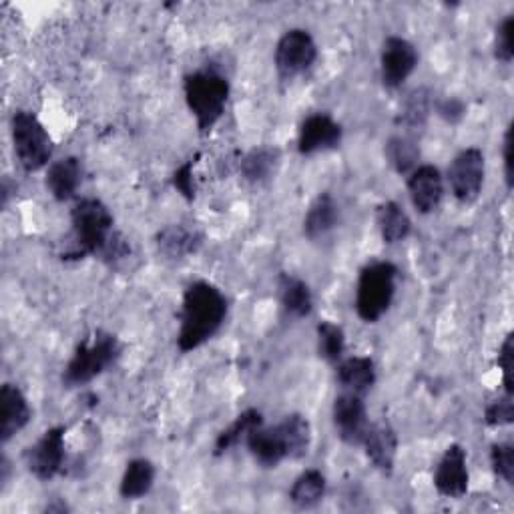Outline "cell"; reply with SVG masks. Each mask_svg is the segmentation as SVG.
I'll use <instances>...</instances> for the list:
<instances>
[{
  "label": "cell",
  "mask_w": 514,
  "mask_h": 514,
  "mask_svg": "<svg viewBox=\"0 0 514 514\" xmlns=\"http://www.w3.org/2000/svg\"><path fill=\"white\" fill-rule=\"evenodd\" d=\"M227 316V300L209 282H195L183 294L177 348L187 354L209 342Z\"/></svg>",
  "instance_id": "1"
},
{
  "label": "cell",
  "mask_w": 514,
  "mask_h": 514,
  "mask_svg": "<svg viewBox=\"0 0 514 514\" xmlns=\"http://www.w3.org/2000/svg\"><path fill=\"white\" fill-rule=\"evenodd\" d=\"M113 215L97 197H83L71 209V245L61 253L65 262L83 260L87 255H99L113 235Z\"/></svg>",
  "instance_id": "2"
},
{
  "label": "cell",
  "mask_w": 514,
  "mask_h": 514,
  "mask_svg": "<svg viewBox=\"0 0 514 514\" xmlns=\"http://www.w3.org/2000/svg\"><path fill=\"white\" fill-rule=\"evenodd\" d=\"M121 352L123 344L115 334L97 330L75 348V354L63 372V384L67 388H79L93 382L117 364Z\"/></svg>",
  "instance_id": "3"
},
{
  "label": "cell",
  "mask_w": 514,
  "mask_h": 514,
  "mask_svg": "<svg viewBox=\"0 0 514 514\" xmlns=\"http://www.w3.org/2000/svg\"><path fill=\"white\" fill-rule=\"evenodd\" d=\"M185 103L197 121L201 133L211 131L225 113L229 99V81L217 71H195L183 81Z\"/></svg>",
  "instance_id": "4"
},
{
  "label": "cell",
  "mask_w": 514,
  "mask_h": 514,
  "mask_svg": "<svg viewBox=\"0 0 514 514\" xmlns=\"http://www.w3.org/2000/svg\"><path fill=\"white\" fill-rule=\"evenodd\" d=\"M398 268L390 262L368 264L356 286V314L366 324H376L392 306L396 296Z\"/></svg>",
  "instance_id": "5"
},
{
  "label": "cell",
  "mask_w": 514,
  "mask_h": 514,
  "mask_svg": "<svg viewBox=\"0 0 514 514\" xmlns=\"http://www.w3.org/2000/svg\"><path fill=\"white\" fill-rule=\"evenodd\" d=\"M11 135L15 155L25 171L35 173L49 165L55 143L45 125L37 119V115L29 111H15L11 119Z\"/></svg>",
  "instance_id": "6"
},
{
  "label": "cell",
  "mask_w": 514,
  "mask_h": 514,
  "mask_svg": "<svg viewBox=\"0 0 514 514\" xmlns=\"http://www.w3.org/2000/svg\"><path fill=\"white\" fill-rule=\"evenodd\" d=\"M276 71L280 79L292 81L294 77L312 69L318 59V45L304 29H292L276 45Z\"/></svg>",
  "instance_id": "7"
},
{
  "label": "cell",
  "mask_w": 514,
  "mask_h": 514,
  "mask_svg": "<svg viewBox=\"0 0 514 514\" xmlns=\"http://www.w3.org/2000/svg\"><path fill=\"white\" fill-rule=\"evenodd\" d=\"M484 153L478 147L462 149L448 167V183L456 201L468 205L474 203L484 185Z\"/></svg>",
  "instance_id": "8"
},
{
  "label": "cell",
  "mask_w": 514,
  "mask_h": 514,
  "mask_svg": "<svg viewBox=\"0 0 514 514\" xmlns=\"http://www.w3.org/2000/svg\"><path fill=\"white\" fill-rule=\"evenodd\" d=\"M65 436L67 428L65 426H55L49 428L27 452V468L31 470L33 476L39 480L47 482L53 480L57 474L63 472L67 452H65Z\"/></svg>",
  "instance_id": "9"
},
{
  "label": "cell",
  "mask_w": 514,
  "mask_h": 514,
  "mask_svg": "<svg viewBox=\"0 0 514 514\" xmlns=\"http://www.w3.org/2000/svg\"><path fill=\"white\" fill-rule=\"evenodd\" d=\"M416 47L402 37H388L380 53V73L386 89H400L418 67Z\"/></svg>",
  "instance_id": "10"
},
{
  "label": "cell",
  "mask_w": 514,
  "mask_h": 514,
  "mask_svg": "<svg viewBox=\"0 0 514 514\" xmlns=\"http://www.w3.org/2000/svg\"><path fill=\"white\" fill-rule=\"evenodd\" d=\"M332 418L342 442L350 446H362V440L370 428L364 398L354 392H344L334 400Z\"/></svg>",
  "instance_id": "11"
},
{
  "label": "cell",
  "mask_w": 514,
  "mask_h": 514,
  "mask_svg": "<svg viewBox=\"0 0 514 514\" xmlns=\"http://www.w3.org/2000/svg\"><path fill=\"white\" fill-rule=\"evenodd\" d=\"M344 137L342 125L328 113H314L300 125L298 151L302 155H314L340 147Z\"/></svg>",
  "instance_id": "12"
},
{
  "label": "cell",
  "mask_w": 514,
  "mask_h": 514,
  "mask_svg": "<svg viewBox=\"0 0 514 514\" xmlns=\"http://www.w3.org/2000/svg\"><path fill=\"white\" fill-rule=\"evenodd\" d=\"M466 450L460 444H450L434 470V486L446 498H462L468 492Z\"/></svg>",
  "instance_id": "13"
},
{
  "label": "cell",
  "mask_w": 514,
  "mask_h": 514,
  "mask_svg": "<svg viewBox=\"0 0 514 514\" xmlns=\"http://www.w3.org/2000/svg\"><path fill=\"white\" fill-rule=\"evenodd\" d=\"M205 241L203 231L191 223H171L157 231L155 245L161 255L171 262L185 260L189 255H195Z\"/></svg>",
  "instance_id": "14"
},
{
  "label": "cell",
  "mask_w": 514,
  "mask_h": 514,
  "mask_svg": "<svg viewBox=\"0 0 514 514\" xmlns=\"http://www.w3.org/2000/svg\"><path fill=\"white\" fill-rule=\"evenodd\" d=\"M408 195L414 209L422 215H428L438 209L444 197V179L438 167L420 165L408 177Z\"/></svg>",
  "instance_id": "15"
},
{
  "label": "cell",
  "mask_w": 514,
  "mask_h": 514,
  "mask_svg": "<svg viewBox=\"0 0 514 514\" xmlns=\"http://www.w3.org/2000/svg\"><path fill=\"white\" fill-rule=\"evenodd\" d=\"M33 418V410L29 406L27 396L15 384H3L0 388V440L9 442Z\"/></svg>",
  "instance_id": "16"
},
{
  "label": "cell",
  "mask_w": 514,
  "mask_h": 514,
  "mask_svg": "<svg viewBox=\"0 0 514 514\" xmlns=\"http://www.w3.org/2000/svg\"><path fill=\"white\" fill-rule=\"evenodd\" d=\"M362 446L376 470H380L382 474H392L398 454V436L388 422L370 424Z\"/></svg>",
  "instance_id": "17"
},
{
  "label": "cell",
  "mask_w": 514,
  "mask_h": 514,
  "mask_svg": "<svg viewBox=\"0 0 514 514\" xmlns=\"http://www.w3.org/2000/svg\"><path fill=\"white\" fill-rule=\"evenodd\" d=\"M245 444H247L251 456L255 458V462L266 466V468H276L284 460L290 458L284 436H282V430H280L278 424L272 426V428H266L264 424L253 428L247 434Z\"/></svg>",
  "instance_id": "18"
},
{
  "label": "cell",
  "mask_w": 514,
  "mask_h": 514,
  "mask_svg": "<svg viewBox=\"0 0 514 514\" xmlns=\"http://www.w3.org/2000/svg\"><path fill=\"white\" fill-rule=\"evenodd\" d=\"M83 163L79 157L55 161L47 171V189L57 201H69L77 195L83 183Z\"/></svg>",
  "instance_id": "19"
},
{
  "label": "cell",
  "mask_w": 514,
  "mask_h": 514,
  "mask_svg": "<svg viewBox=\"0 0 514 514\" xmlns=\"http://www.w3.org/2000/svg\"><path fill=\"white\" fill-rule=\"evenodd\" d=\"M282 153L276 147H253L239 161L241 177L251 185H262L270 181L280 165Z\"/></svg>",
  "instance_id": "20"
},
{
  "label": "cell",
  "mask_w": 514,
  "mask_h": 514,
  "mask_svg": "<svg viewBox=\"0 0 514 514\" xmlns=\"http://www.w3.org/2000/svg\"><path fill=\"white\" fill-rule=\"evenodd\" d=\"M336 366L338 382L342 384V388H346V392L364 396L376 384V364L368 356H352L340 360Z\"/></svg>",
  "instance_id": "21"
},
{
  "label": "cell",
  "mask_w": 514,
  "mask_h": 514,
  "mask_svg": "<svg viewBox=\"0 0 514 514\" xmlns=\"http://www.w3.org/2000/svg\"><path fill=\"white\" fill-rule=\"evenodd\" d=\"M338 219H340V207L336 199L330 193H320L312 201L304 217V235L312 241H318L338 225Z\"/></svg>",
  "instance_id": "22"
},
{
  "label": "cell",
  "mask_w": 514,
  "mask_h": 514,
  "mask_svg": "<svg viewBox=\"0 0 514 514\" xmlns=\"http://www.w3.org/2000/svg\"><path fill=\"white\" fill-rule=\"evenodd\" d=\"M278 290H280V300L288 316L292 318H308L314 310V296L310 286L292 276V274H282L278 278Z\"/></svg>",
  "instance_id": "23"
},
{
  "label": "cell",
  "mask_w": 514,
  "mask_h": 514,
  "mask_svg": "<svg viewBox=\"0 0 514 514\" xmlns=\"http://www.w3.org/2000/svg\"><path fill=\"white\" fill-rule=\"evenodd\" d=\"M155 482V466L147 458H135L127 464L121 484H119V494L125 500H137L149 494Z\"/></svg>",
  "instance_id": "24"
},
{
  "label": "cell",
  "mask_w": 514,
  "mask_h": 514,
  "mask_svg": "<svg viewBox=\"0 0 514 514\" xmlns=\"http://www.w3.org/2000/svg\"><path fill=\"white\" fill-rule=\"evenodd\" d=\"M376 223L384 243L394 245L404 241L412 231V221L396 201H386L376 209Z\"/></svg>",
  "instance_id": "25"
},
{
  "label": "cell",
  "mask_w": 514,
  "mask_h": 514,
  "mask_svg": "<svg viewBox=\"0 0 514 514\" xmlns=\"http://www.w3.org/2000/svg\"><path fill=\"white\" fill-rule=\"evenodd\" d=\"M324 496H326V476L316 468L304 470L296 478V482L290 490V500L300 510L318 506L324 500Z\"/></svg>",
  "instance_id": "26"
},
{
  "label": "cell",
  "mask_w": 514,
  "mask_h": 514,
  "mask_svg": "<svg viewBox=\"0 0 514 514\" xmlns=\"http://www.w3.org/2000/svg\"><path fill=\"white\" fill-rule=\"evenodd\" d=\"M290 460H300L310 452L312 446V426L302 414H288L280 424Z\"/></svg>",
  "instance_id": "27"
},
{
  "label": "cell",
  "mask_w": 514,
  "mask_h": 514,
  "mask_svg": "<svg viewBox=\"0 0 514 514\" xmlns=\"http://www.w3.org/2000/svg\"><path fill=\"white\" fill-rule=\"evenodd\" d=\"M262 424H264V416H262L260 410L249 408V410L241 412V414L217 436L215 448H213V450H215V456H221V454H225L227 450H231L233 446H237L241 440L247 438V434H249L253 428L262 426Z\"/></svg>",
  "instance_id": "28"
},
{
  "label": "cell",
  "mask_w": 514,
  "mask_h": 514,
  "mask_svg": "<svg viewBox=\"0 0 514 514\" xmlns=\"http://www.w3.org/2000/svg\"><path fill=\"white\" fill-rule=\"evenodd\" d=\"M418 157H420V149H418L416 141L410 137L396 135L386 145V159L394 167V171L400 175L412 173L416 169Z\"/></svg>",
  "instance_id": "29"
},
{
  "label": "cell",
  "mask_w": 514,
  "mask_h": 514,
  "mask_svg": "<svg viewBox=\"0 0 514 514\" xmlns=\"http://www.w3.org/2000/svg\"><path fill=\"white\" fill-rule=\"evenodd\" d=\"M318 352L328 364H338L346 352V334L334 322L318 324Z\"/></svg>",
  "instance_id": "30"
},
{
  "label": "cell",
  "mask_w": 514,
  "mask_h": 514,
  "mask_svg": "<svg viewBox=\"0 0 514 514\" xmlns=\"http://www.w3.org/2000/svg\"><path fill=\"white\" fill-rule=\"evenodd\" d=\"M430 113V95L424 89H418L414 93L408 95V99L404 101L402 113H400V123L408 129H420Z\"/></svg>",
  "instance_id": "31"
},
{
  "label": "cell",
  "mask_w": 514,
  "mask_h": 514,
  "mask_svg": "<svg viewBox=\"0 0 514 514\" xmlns=\"http://www.w3.org/2000/svg\"><path fill=\"white\" fill-rule=\"evenodd\" d=\"M490 464L494 474L506 484L514 482V446L510 442H500L490 448Z\"/></svg>",
  "instance_id": "32"
},
{
  "label": "cell",
  "mask_w": 514,
  "mask_h": 514,
  "mask_svg": "<svg viewBox=\"0 0 514 514\" xmlns=\"http://www.w3.org/2000/svg\"><path fill=\"white\" fill-rule=\"evenodd\" d=\"M512 31H514V17L508 15L496 29L494 39V59L500 63H510L514 57L512 49Z\"/></svg>",
  "instance_id": "33"
},
{
  "label": "cell",
  "mask_w": 514,
  "mask_h": 514,
  "mask_svg": "<svg viewBox=\"0 0 514 514\" xmlns=\"http://www.w3.org/2000/svg\"><path fill=\"white\" fill-rule=\"evenodd\" d=\"M512 420H514V406H512V396L508 394L494 400L484 410L486 426H508L512 424Z\"/></svg>",
  "instance_id": "34"
},
{
  "label": "cell",
  "mask_w": 514,
  "mask_h": 514,
  "mask_svg": "<svg viewBox=\"0 0 514 514\" xmlns=\"http://www.w3.org/2000/svg\"><path fill=\"white\" fill-rule=\"evenodd\" d=\"M512 366H514V334L510 332L498 352V368L502 370L504 394L512 396Z\"/></svg>",
  "instance_id": "35"
},
{
  "label": "cell",
  "mask_w": 514,
  "mask_h": 514,
  "mask_svg": "<svg viewBox=\"0 0 514 514\" xmlns=\"http://www.w3.org/2000/svg\"><path fill=\"white\" fill-rule=\"evenodd\" d=\"M129 253H131V245H129V241H127L121 233L113 231V235L109 237V241H107V243H105V247L101 249L99 257H101V260H103L105 264L115 266V264L123 262L125 257H129Z\"/></svg>",
  "instance_id": "36"
},
{
  "label": "cell",
  "mask_w": 514,
  "mask_h": 514,
  "mask_svg": "<svg viewBox=\"0 0 514 514\" xmlns=\"http://www.w3.org/2000/svg\"><path fill=\"white\" fill-rule=\"evenodd\" d=\"M193 167H195V161H187L183 163L175 173H173V187L187 199V201H193L195 199V177H193Z\"/></svg>",
  "instance_id": "37"
},
{
  "label": "cell",
  "mask_w": 514,
  "mask_h": 514,
  "mask_svg": "<svg viewBox=\"0 0 514 514\" xmlns=\"http://www.w3.org/2000/svg\"><path fill=\"white\" fill-rule=\"evenodd\" d=\"M512 125H508L506 133H504V151H502V157H504V179H506V185L508 189H512V183H514V157H512Z\"/></svg>",
  "instance_id": "38"
},
{
  "label": "cell",
  "mask_w": 514,
  "mask_h": 514,
  "mask_svg": "<svg viewBox=\"0 0 514 514\" xmlns=\"http://www.w3.org/2000/svg\"><path fill=\"white\" fill-rule=\"evenodd\" d=\"M438 113H440V117H444L446 121L456 123V121H460L462 115L466 113V107H464V103L458 101V99H446V101H442V103L438 105Z\"/></svg>",
  "instance_id": "39"
}]
</instances>
